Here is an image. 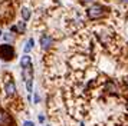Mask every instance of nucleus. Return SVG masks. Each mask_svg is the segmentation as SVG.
Instances as JSON below:
<instances>
[{"instance_id":"f03ea898","label":"nucleus","mask_w":128,"mask_h":126,"mask_svg":"<svg viewBox=\"0 0 128 126\" xmlns=\"http://www.w3.org/2000/svg\"><path fill=\"white\" fill-rule=\"evenodd\" d=\"M0 57L3 59V60H12L13 57H14V49H13L12 45H7V43H4V45L0 46Z\"/></svg>"},{"instance_id":"1a4fd4ad","label":"nucleus","mask_w":128,"mask_h":126,"mask_svg":"<svg viewBox=\"0 0 128 126\" xmlns=\"http://www.w3.org/2000/svg\"><path fill=\"white\" fill-rule=\"evenodd\" d=\"M22 17H23L24 22H28V20L30 19V10L28 9V7H23V9H22Z\"/></svg>"},{"instance_id":"f257e3e1","label":"nucleus","mask_w":128,"mask_h":126,"mask_svg":"<svg viewBox=\"0 0 128 126\" xmlns=\"http://www.w3.org/2000/svg\"><path fill=\"white\" fill-rule=\"evenodd\" d=\"M105 11H106V9H105L104 6L94 4L86 10V14H88V19H91V20H96V19H101V17L105 16Z\"/></svg>"},{"instance_id":"4468645a","label":"nucleus","mask_w":128,"mask_h":126,"mask_svg":"<svg viewBox=\"0 0 128 126\" xmlns=\"http://www.w3.org/2000/svg\"><path fill=\"white\" fill-rule=\"evenodd\" d=\"M95 0H82V3H85V4H89V3H92Z\"/></svg>"},{"instance_id":"20e7f679","label":"nucleus","mask_w":128,"mask_h":126,"mask_svg":"<svg viewBox=\"0 0 128 126\" xmlns=\"http://www.w3.org/2000/svg\"><path fill=\"white\" fill-rule=\"evenodd\" d=\"M10 123H12L10 115L6 113L4 110H0V126H9Z\"/></svg>"},{"instance_id":"0eeeda50","label":"nucleus","mask_w":128,"mask_h":126,"mask_svg":"<svg viewBox=\"0 0 128 126\" xmlns=\"http://www.w3.org/2000/svg\"><path fill=\"white\" fill-rule=\"evenodd\" d=\"M20 66H22V69L32 66V59H30L29 55H24V56L22 57V60H20Z\"/></svg>"},{"instance_id":"ddd939ff","label":"nucleus","mask_w":128,"mask_h":126,"mask_svg":"<svg viewBox=\"0 0 128 126\" xmlns=\"http://www.w3.org/2000/svg\"><path fill=\"white\" fill-rule=\"evenodd\" d=\"M39 100H40L39 95H38V93H35V102H33V103H39Z\"/></svg>"},{"instance_id":"9b49d317","label":"nucleus","mask_w":128,"mask_h":126,"mask_svg":"<svg viewBox=\"0 0 128 126\" xmlns=\"http://www.w3.org/2000/svg\"><path fill=\"white\" fill-rule=\"evenodd\" d=\"M3 37H4L6 42H13V39H14L12 33H4V34H3Z\"/></svg>"},{"instance_id":"2eb2a0df","label":"nucleus","mask_w":128,"mask_h":126,"mask_svg":"<svg viewBox=\"0 0 128 126\" xmlns=\"http://www.w3.org/2000/svg\"><path fill=\"white\" fill-rule=\"evenodd\" d=\"M121 3H125V4H128V0H120Z\"/></svg>"},{"instance_id":"423d86ee","label":"nucleus","mask_w":128,"mask_h":126,"mask_svg":"<svg viewBox=\"0 0 128 126\" xmlns=\"http://www.w3.org/2000/svg\"><path fill=\"white\" fill-rule=\"evenodd\" d=\"M106 92L110 93V95H114V96H118L120 95V92H118V87L114 82H110L108 85H106Z\"/></svg>"},{"instance_id":"f8f14e48","label":"nucleus","mask_w":128,"mask_h":126,"mask_svg":"<svg viewBox=\"0 0 128 126\" xmlns=\"http://www.w3.org/2000/svg\"><path fill=\"white\" fill-rule=\"evenodd\" d=\"M23 126H35V125H33V122H30V120H26V122L23 123Z\"/></svg>"},{"instance_id":"39448f33","label":"nucleus","mask_w":128,"mask_h":126,"mask_svg":"<svg viewBox=\"0 0 128 126\" xmlns=\"http://www.w3.org/2000/svg\"><path fill=\"white\" fill-rule=\"evenodd\" d=\"M52 43H53V39L49 36V34H43L40 37V46H42V49H49L50 46H52Z\"/></svg>"},{"instance_id":"6e6552de","label":"nucleus","mask_w":128,"mask_h":126,"mask_svg":"<svg viewBox=\"0 0 128 126\" xmlns=\"http://www.w3.org/2000/svg\"><path fill=\"white\" fill-rule=\"evenodd\" d=\"M33 45H35V40H33V39H29V42L26 43V46H24V49H23V52L26 53V55H28V53H29V52L32 50Z\"/></svg>"},{"instance_id":"9d476101","label":"nucleus","mask_w":128,"mask_h":126,"mask_svg":"<svg viewBox=\"0 0 128 126\" xmlns=\"http://www.w3.org/2000/svg\"><path fill=\"white\" fill-rule=\"evenodd\" d=\"M26 30V22H19L18 23V33H23Z\"/></svg>"},{"instance_id":"7ed1b4c3","label":"nucleus","mask_w":128,"mask_h":126,"mask_svg":"<svg viewBox=\"0 0 128 126\" xmlns=\"http://www.w3.org/2000/svg\"><path fill=\"white\" fill-rule=\"evenodd\" d=\"M16 83L13 82L12 79L10 80H7L6 83H4V92H6V95L7 96H14L16 95Z\"/></svg>"}]
</instances>
